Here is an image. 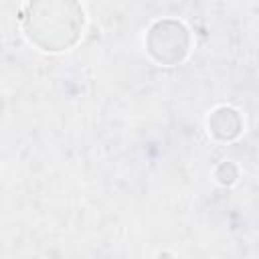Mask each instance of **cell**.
<instances>
[{"label": "cell", "mask_w": 259, "mask_h": 259, "mask_svg": "<svg viewBox=\"0 0 259 259\" xmlns=\"http://www.w3.org/2000/svg\"><path fill=\"white\" fill-rule=\"evenodd\" d=\"M237 176H239V170H237V166H235L233 162H223V164H219L217 170H214V178H217V182L223 184V186H231V184L237 180Z\"/></svg>", "instance_id": "277c9868"}, {"label": "cell", "mask_w": 259, "mask_h": 259, "mask_svg": "<svg viewBox=\"0 0 259 259\" xmlns=\"http://www.w3.org/2000/svg\"><path fill=\"white\" fill-rule=\"evenodd\" d=\"M206 125H208V132L212 138H217L221 142H231L241 134L243 117L237 109L221 105V107L212 109V113L206 119Z\"/></svg>", "instance_id": "3957f363"}, {"label": "cell", "mask_w": 259, "mask_h": 259, "mask_svg": "<svg viewBox=\"0 0 259 259\" xmlns=\"http://www.w3.org/2000/svg\"><path fill=\"white\" fill-rule=\"evenodd\" d=\"M26 38L45 53H61L77 45L85 26V10L77 2H30L22 16Z\"/></svg>", "instance_id": "6da1fadb"}, {"label": "cell", "mask_w": 259, "mask_h": 259, "mask_svg": "<svg viewBox=\"0 0 259 259\" xmlns=\"http://www.w3.org/2000/svg\"><path fill=\"white\" fill-rule=\"evenodd\" d=\"M190 45L192 40L188 28L174 18L156 20L146 34L148 55L164 67H174L182 63L190 53Z\"/></svg>", "instance_id": "7a4b0ae2"}]
</instances>
